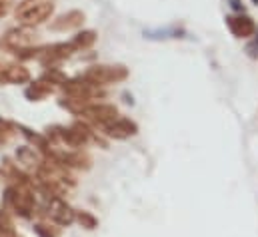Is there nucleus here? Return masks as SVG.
<instances>
[{
	"label": "nucleus",
	"mask_w": 258,
	"mask_h": 237,
	"mask_svg": "<svg viewBox=\"0 0 258 237\" xmlns=\"http://www.w3.org/2000/svg\"><path fill=\"white\" fill-rule=\"evenodd\" d=\"M52 12H54V4L50 0H24L16 8V20L24 28H30L48 20Z\"/></svg>",
	"instance_id": "1"
},
{
	"label": "nucleus",
	"mask_w": 258,
	"mask_h": 237,
	"mask_svg": "<svg viewBox=\"0 0 258 237\" xmlns=\"http://www.w3.org/2000/svg\"><path fill=\"white\" fill-rule=\"evenodd\" d=\"M128 70L124 66H92L84 72V80H88L90 84L98 86V84H114V82H122L126 80Z\"/></svg>",
	"instance_id": "2"
},
{
	"label": "nucleus",
	"mask_w": 258,
	"mask_h": 237,
	"mask_svg": "<svg viewBox=\"0 0 258 237\" xmlns=\"http://www.w3.org/2000/svg\"><path fill=\"white\" fill-rule=\"evenodd\" d=\"M6 202L24 217L30 215V211L34 209V195L32 191L26 187V183H20L16 187H10L6 191Z\"/></svg>",
	"instance_id": "3"
},
{
	"label": "nucleus",
	"mask_w": 258,
	"mask_h": 237,
	"mask_svg": "<svg viewBox=\"0 0 258 237\" xmlns=\"http://www.w3.org/2000/svg\"><path fill=\"white\" fill-rule=\"evenodd\" d=\"M82 116H86L88 120H92L98 126H108L112 124L114 120H118V110L110 104H86L80 112Z\"/></svg>",
	"instance_id": "4"
},
{
	"label": "nucleus",
	"mask_w": 258,
	"mask_h": 237,
	"mask_svg": "<svg viewBox=\"0 0 258 237\" xmlns=\"http://www.w3.org/2000/svg\"><path fill=\"white\" fill-rule=\"evenodd\" d=\"M64 92L80 104H84L92 94H94V84H90L84 78H76V80H68L64 84Z\"/></svg>",
	"instance_id": "5"
},
{
	"label": "nucleus",
	"mask_w": 258,
	"mask_h": 237,
	"mask_svg": "<svg viewBox=\"0 0 258 237\" xmlns=\"http://www.w3.org/2000/svg\"><path fill=\"white\" fill-rule=\"evenodd\" d=\"M30 80V72L24 66L0 68V84H24Z\"/></svg>",
	"instance_id": "6"
},
{
	"label": "nucleus",
	"mask_w": 258,
	"mask_h": 237,
	"mask_svg": "<svg viewBox=\"0 0 258 237\" xmlns=\"http://www.w3.org/2000/svg\"><path fill=\"white\" fill-rule=\"evenodd\" d=\"M34 42H36V34H32L28 28L12 30V32H8V36H6V44H8L10 48H14L16 52H18V50H24V48H30Z\"/></svg>",
	"instance_id": "7"
},
{
	"label": "nucleus",
	"mask_w": 258,
	"mask_h": 237,
	"mask_svg": "<svg viewBox=\"0 0 258 237\" xmlns=\"http://www.w3.org/2000/svg\"><path fill=\"white\" fill-rule=\"evenodd\" d=\"M104 130H106V134L110 138H116V140H124V138L134 136L138 132L136 124L130 122V120H126V118H118V120H114L112 124H108Z\"/></svg>",
	"instance_id": "8"
},
{
	"label": "nucleus",
	"mask_w": 258,
	"mask_h": 237,
	"mask_svg": "<svg viewBox=\"0 0 258 237\" xmlns=\"http://www.w3.org/2000/svg\"><path fill=\"white\" fill-rule=\"evenodd\" d=\"M48 213H50V217L56 221V223H60V225H68V223H72V219H74V213H72V209L66 206V204H62L60 200H54V197H50L48 200Z\"/></svg>",
	"instance_id": "9"
},
{
	"label": "nucleus",
	"mask_w": 258,
	"mask_h": 237,
	"mask_svg": "<svg viewBox=\"0 0 258 237\" xmlns=\"http://www.w3.org/2000/svg\"><path fill=\"white\" fill-rule=\"evenodd\" d=\"M82 22H84V14H82V12L70 10V12L62 14V16H58V18L50 24V28H52V30H74V28L82 26Z\"/></svg>",
	"instance_id": "10"
},
{
	"label": "nucleus",
	"mask_w": 258,
	"mask_h": 237,
	"mask_svg": "<svg viewBox=\"0 0 258 237\" xmlns=\"http://www.w3.org/2000/svg\"><path fill=\"white\" fill-rule=\"evenodd\" d=\"M226 20H228L230 32H232L234 36H238V38H248V36H252L254 30H256L254 22H252L248 16H230V18H226Z\"/></svg>",
	"instance_id": "11"
},
{
	"label": "nucleus",
	"mask_w": 258,
	"mask_h": 237,
	"mask_svg": "<svg viewBox=\"0 0 258 237\" xmlns=\"http://www.w3.org/2000/svg\"><path fill=\"white\" fill-rule=\"evenodd\" d=\"M72 50H74V48H72V44H54V46H48V48L40 50L38 58H40L44 64H52V62H58V60L68 58Z\"/></svg>",
	"instance_id": "12"
},
{
	"label": "nucleus",
	"mask_w": 258,
	"mask_h": 237,
	"mask_svg": "<svg viewBox=\"0 0 258 237\" xmlns=\"http://www.w3.org/2000/svg\"><path fill=\"white\" fill-rule=\"evenodd\" d=\"M96 42V32L94 30H86V32H80L74 36V40H72V48L74 50H84V48H90L92 44Z\"/></svg>",
	"instance_id": "13"
},
{
	"label": "nucleus",
	"mask_w": 258,
	"mask_h": 237,
	"mask_svg": "<svg viewBox=\"0 0 258 237\" xmlns=\"http://www.w3.org/2000/svg\"><path fill=\"white\" fill-rule=\"evenodd\" d=\"M52 92V86L48 84V82H36V84H32L28 90H26V96L30 98V100H42L46 94H50Z\"/></svg>",
	"instance_id": "14"
},
{
	"label": "nucleus",
	"mask_w": 258,
	"mask_h": 237,
	"mask_svg": "<svg viewBox=\"0 0 258 237\" xmlns=\"http://www.w3.org/2000/svg\"><path fill=\"white\" fill-rule=\"evenodd\" d=\"M18 130L28 138V142L30 144H34V148H40V149H48V140L44 138V136H40V134H34L32 130H28V128H24V126H18Z\"/></svg>",
	"instance_id": "15"
},
{
	"label": "nucleus",
	"mask_w": 258,
	"mask_h": 237,
	"mask_svg": "<svg viewBox=\"0 0 258 237\" xmlns=\"http://www.w3.org/2000/svg\"><path fill=\"white\" fill-rule=\"evenodd\" d=\"M44 82H50V84H66L68 80H66V76L60 72V70H56V68H50L46 74H44Z\"/></svg>",
	"instance_id": "16"
},
{
	"label": "nucleus",
	"mask_w": 258,
	"mask_h": 237,
	"mask_svg": "<svg viewBox=\"0 0 258 237\" xmlns=\"http://www.w3.org/2000/svg\"><path fill=\"white\" fill-rule=\"evenodd\" d=\"M0 237H16L10 219H8L2 211H0Z\"/></svg>",
	"instance_id": "17"
},
{
	"label": "nucleus",
	"mask_w": 258,
	"mask_h": 237,
	"mask_svg": "<svg viewBox=\"0 0 258 237\" xmlns=\"http://www.w3.org/2000/svg\"><path fill=\"white\" fill-rule=\"evenodd\" d=\"M18 160L22 162V164H30V166H34V164H38V160H36V155H34V151L30 149V148H22V149H18Z\"/></svg>",
	"instance_id": "18"
},
{
	"label": "nucleus",
	"mask_w": 258,
	"mask_h": 237,
	"mask_svg": "<svg viewBox=\"0 0 258 237\" xmlns=\"http://www.w3.org/2000/svg\"><path fill=\"white\" fill-rule=\"evenodd\" d=\"M10 136H12V126H10L6 120H2V118H0V144L8 142Z\"/></svg>",
	"instance_id": "19"
},
{
	"label": "nucleus",
	"mask_w": 258,
	"mask_h": 237,
	"mask_svg": "<svg viewBox=\"0 0 258 237\" xmlns=\"http://www.w3.org/2000/svg\"><path fill=\"white\" fill-rule=\"evenodd\" d=\"M78 221H80V225L86 227V229H94V227H96V219H94L90 213H86V211L78 213Z\"/></svg>",
	"instance_id": "20"
},
{
	"label": "nucleus",
	"mask_w": 258,
	"mask_h": 237,
	"mask_svg": "<svg viewBox=\"0 0 258 237\" xmlns=\"http://www.w3.org/2000/svg\"><path fill=\"white\" fill-rule=\"evenodd\" d=\"M10 8V0H0V16H4Z\"/></svg>",
	"instance_id": "21"
},
{
	"label": "nucleus",
	"mask_w": 258,
	"mask_h": 237,
	"mask_svg": "<svg viewBox=\"0 0 258 237\" xmlns=\"http://www.w3.org/2000/svg\"><path fill=\"white\" fill-rule=\"evenodd\" d=\"M34 229H36V233H38L40 237H52V233H50V231H46V229H44V225H36Z\"/></svg>",
	"instance_id": "22"
}]
</instances>
